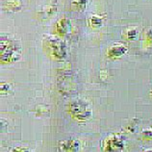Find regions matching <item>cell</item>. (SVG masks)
<instances>
[{"label": "cell", "instance_id": "3", "mask_svg": "<svg viewBox=\"0 0 152 152\" xmlns=\"http://www.w3.org/2000/svg\"><path fill=\"white\" fill-rule=\"evenodd\" d=\"M62 147L64 148V150L66 152H75V151H77L79 145H78V142L75 141H69L65 142V145H62Z\"/></svg>", "mask_w": 152, "mask_h": 152}, {"label": "cell", "instance_id": "2", "mask_svg": "<svg viewBox=\"0 0 152 152\" xmlns=\"http://www.w3.org/2000/svg\"><path fill=\"white\" fill-rule=\"evenodd\" d=\"M46 46L49 48L51 54L55 56L56 58L61 59L66 56V50H65V46H64V43L58 41V39H48L46 42Z\"/></svg>", "mask_w": 152, "mask_h": 152}, {"label": "cell", "instance_id": "1", "mask_svg": "<svg viewBox=\"0 0 152 152\" xmlns=\"http://www.w3.org/2000/svg\"><path fill=\"white\" fill-rule=\"evenodd\" d=\"M69 112L75 118L79 119V121H85L91 117V111L88 110L87 106L80 101L71 103L69 105Z\"/></svg>", "mask_w": 152, "mask_h": 152}, {"label": "cell", "instance_id": "4", "mask_svg": "<svg viewBox=\"0 0 152 152\" xmlns=\"http://www.w3.org/2000/svg\"><path fill=\"white\" fill-rule=\"evenodd\" d=\"M13 152H31V151H29L26 148H23V147H20V148L18 147V148H15L13 150Z\"/></svg>", "mask_w": 152, "mask_h": 152}]
</instances>
